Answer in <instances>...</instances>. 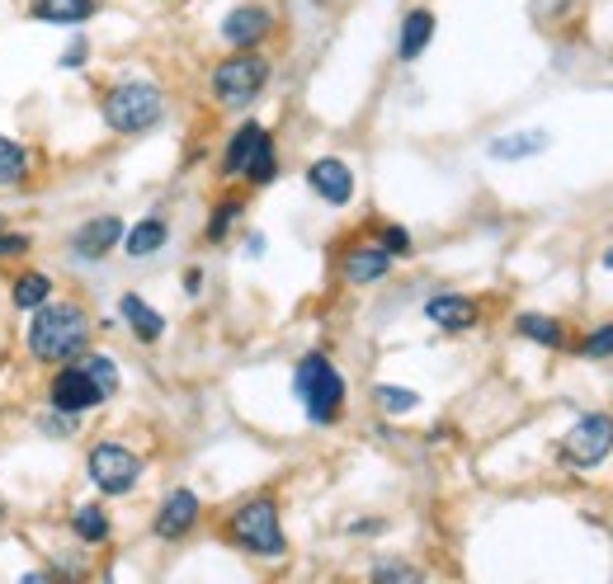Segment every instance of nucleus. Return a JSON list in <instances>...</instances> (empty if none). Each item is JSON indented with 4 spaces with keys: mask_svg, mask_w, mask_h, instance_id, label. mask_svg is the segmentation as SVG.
I'll use <instances>...</instances> for the list:
<instances>
[{
    "mask_svg": "<svg viewBox=\"0 0 613 584\" xmlns=\"http://www.w3.org/2000/svg\"><path fill=\"white\" fill-rule=\"evenodd\" d=\"M71 533L81 537V542H90V547H100V542L109 537V514H105L100 505H76V514H71Z\"/></svg>",
    "mask_w": 613,
    "mask_h": 584,
    "instance_id": "412c9836",
    "label": "nucleus"
},
{
    "mask_svg": "<svg viewBox=\"0 0 613 584\" xmlns=\"http://www.w3.org/2000/svg\"><path fill=\"white\" fill-rule=\"evenodd\" d=\"M613 453V415H581L562 438V457L576 467H600Z\"/></svg>",
    "mask_w": 613,
    "mask_h": 584,
    "instance_id": "0eeeda50",
    "label": "nucleus"
},
{
    "mask_svg": "<svg viewBox=\"0 0 613 584\" xmlns=\"http://www.w3.org/2000/svg\"><path fill=\"white\" fill-rule=\"evenodd\" d=\"M392 269V255L383 246H359L345 255V278L349 284H378V278Z\"/></svg>",
    "mask_w": 613,
    "mask_h": 584,
    "instance_id": "2eb2a0df",
    "label": "nucleus"
},
{
    "mask_svg": "<svg viewBox=\"0 0 613 584\" xmlns=\"http://www.w3.org/2000/svg\"><path fill=\"white\" fill-rule=\"evenodd\" d=\"M24 175H29V151L10 142V137H0V185H19Z\"/></svg>",
    "mask_w": 613,
    "mask_h": 584,
    "instance_id": "5701e85b",
    "label": "nucleus"
},
{
    "mask_svg": "<svg viewBox=\"0 0 613 584\" xmlns=\"http://www.w3.org/2000/svg\"><path fill=\"white\" fill-rule=\"evenodd\" d=\"M373 580H421V571L402 566V561H383V566H373Z\"/></svg>",
    "mask_w": 613,
    "mask_h": 584,
    "instance_id": "c756f323",
    "label": "nucleus"
},
{
    "mask_svg": "<svg viewBox=\"0 0 613 584\" xmlns=\"http://www.w3.org/2000/svg\"><path fill=\"white\" fill-rule=\"evenodd\" d=\"M425 316L434 320V326L439 330H472L477 326V301L472 297H458V293H444V297H429L425 301Z\"/></svg>",
    "mask_w": 613,
    "mask_h": 584,
    "instance_id": "f8f14e48",
    "label": "nucleus"
},
{
    "mask_svg": "<svg viewBox=\"0 0 613 584\" xmlns=\"http://www.w3.org/2000/svg\"><path fill=\"white\" fill-rule=\"evenodd\" d=\"M231 542L246 547L255 556H284V528H279V509L274 499H246L241 509L231 514Z\"/></svg>",
    "mask_w": 613,
    "mask_h": 584,
    "instance_id": "20e7f679",
    "label": "nucleus"
},
{
    "mask_svg": "<svg viewBox=\"0 0 613 584\" xmlns=\"http://www.w3.org/2000/svg\"><path fill=\"white\" fill-rule=\"evenodd\" d=\"M547 151V132H510L491 142V156L496 160H524V156H538Z\"/></svg>",
    "mask_w": 613,
    "mask_h": 584,
    "instance_id": "aec40b11",
    "label": "nucleus"
},
{
    "mask_svg": "<svg viewBox=\"0 0 613 584\" xmlns=\"http://www.w3.org/2000/svg\"><path fill=\"white\" fill-rule=\"evenodd\" d=\"M118 316H123L128 326H132V335H137V339H147V345H156V339L166 335V316L156 311V307H147L142 297H132V293H128L123 301H118Z\"/></svg>",
    "mask_w": 613,
    "mask_h": 584,
    "instance_id": "4468645a",
    "label": "nucleus"
},
{
    "mask_svg": "<svg viewBox=\"0 0 613 584\" xmlns=\"http://www.w3.org/2000/svg\"><path fill=\"white\" fill-rule=\"evenodd\" d=\"M161 113H166V99L151 80H123V86H113L105 95V123L113 132H123V137L156 128L161 123Z\"/></svg>",
    "mask_w": 613,
    "mask_h": 584,
    "instance_id": "f03ea898",
    "label": "nucleus"
},
{
    "mask_svg": "<svg viewBox=\"0 0 613 584\" xmlns=\"http://www.w3.org/2000/svg\"><path fill=\"white\" fill-rule=\"evenodd\" d=\"M265 80H269L265 57H231V62H223L212 71V95H217V105L241 109L265 90Z\"/></svg>",
    "mask_w": 613,
    "mask_h": 584,
    "instance_id": "39448f33",
    "label": "nucleus"
},
{
    "mask_svg": "<svg viewBox=\"0 0 613 584\" xmlns=\"http://www.w3.org/2000/svg\"><path fill=\"white\" fill-rule=\"evenodd\" d=\"M581 358H613V326H600L581 339Z\"/></svg>",
    "mask_w": 613,
    "mask_h": 584,
    "instance_id": "cd10ccee",
    "label": "nucleus"
},
{
    "mask_svg": "<svg viewBox=\"0 0 613 584\" xmlns=\"http://www.w3.org/2000/svg\"><path fill=\"white\" fill-rule=\"evenodd\" d=\"M161 246H166V221H161V217L137 221V227L123 236V250H128L132 259H147V255H156Z\"/></svg>",
    "mask_w": 613,
    "mask_h": 584,
    "instance_id": "a211bd4d",
    "label": "nucleus"
},
{
    "mask_svg": "<svg viewBox=\"0 0 613 584\" xmlns=\"http://www.w3.org/2000/svg\"><path fill=\"white\" fill-rule=\"evenodd\" d=\"M434 38V14L429 10H411L406 14V24H402V62H411V57H421L425 52V43Z\"/></svg>",
    "mask_w": 613,
    "mask_h": 584,
    "instance_id": "6ab92c4d",
    "label": "nucleus"
},
{
    "mask_svg": "<svg viewBox=\"0 0 613 584\" xmlns=\"http://www.w3.org/2000/svg\"><path fill=\"white\" fill-rule=\"evenodd\" d=\"M383 250H387V255H411L406 227H387V231H383Z\"/></svg>",
    "mask_w": 613,
    "mask_h": 584,
    "instance_id": "7c9ffc66",
    "label": "nucleus"
},
{
    "mask_svg": "<svg viewBox=\"0 0 613 584\" xmlns=\"http://www.w3.org/2000/svg\"><path fill=\"white\" fill-rule=\"evenodd\" d=\"M520 335L538 339V345H562V326L552 316H538V311H524L520 316Z\"/></svg>",
    "mask_w": 613,
    "mask_h": 584,
    "instance_id": "b1692460",
    "label": "nucleus"
},
{
    "mask_svg": "<svg viewBox=\"0 0 613 584\" xmlns=\"http://www.w3.org/2000/svg\"><path fill=\"white\" fill-rule=\"evenodd\" d=\"M373 396H378V406H383L387 415H411L415 406H421V396H415L411 387H378Z\"/></svg>",
    "mask_w": 613,
    "mask_h": 584,
    "instance_id": "a878e982",
    "label": "nucleus"
},
{
    "mask_svg": "<svg viewBox=\"0 0 613 584\" xmlns=\"http://www.w3.org/2000/svg\"><path fill=\"white\" fill-rule=\"evenodd\" d=\"M0 514H6V509H0Z\"/></svg>",
    "mask_w": 613,
    "mask_h": 584,
    "instance_id": "f704fd0d",
    "label": "nucleus"
},
{
    "mask_svg": "<svg viewBox=\"0 0 613 584\" xmlns=\"http://www.w3.org/2000/svg\"><path fill=\"white\" fill-rule=\"evenodd\" d=\"M236 217H241V204H236V198H227V204L217 208V212H212V221H208V240H223V236H227V227H231Z\"/></svg>",
    "mask_w": 613,
    "mask_h": 584,
    "instance_id": "c85d7f7f",
    "label": "nucleus"
},
{
    "mask_svg": "<svg viewBox=\"0 0 613 584\" xmlns=\"http://www.w3.org/2000/svg\"><path fill=\"white\" fill-rule=\"evenodd\" d=\"M29 14L43 24H86L95 14V0H33Z\"/></svg>",
    "mask_w": 613,
    "mask_h": 584,
    "instance_id": "f3484780",
    "label": "nucleus"
},
{
    "mask_svg": "<svg viewBox=\"0 0 613 584\" xmlns=\"http://www.w3.org/2000/svg\"><path fill=\"white\" fill-rule=\"evenodd\" d=\"M265 128L260 123H246V128H236V137L227 142V156H223V175H246V166H250V156L260 151V142H265Z\"/></svg>",
    "mask_w": 613,
    "mask_h": 584,
    "instance_id": "dca6fc26",
    "label": "nucleus"
},
{
    "mask_svg": "<svg viewBox=\"0 0 613 584\" xmlns=\"http://www.w3.org/2000/svg\"><path fill=\"white\" fill-rule=\"evenodd\" d=\"M48 297H52V284H48L43 274H19L14 278V307L19 311H38Z\"/></svg>",
    "mask_w": 613,
    "mask_h": 584,
    "instance_id": "4be33fe9",
    "label": "nucleus"
},
{
    "mask_svg": "<svg viewBox=\"0 0 613 584\" xmlns=\"http://www.w3.org/2000/svg\"><path fill=\"white\" fill-rule=\"evenodd\" d=\"M76 255L81 259H105L113 246H123V221L118 217H95V221H86L81 231H76Z\"/></svg>",
    "mask_w": 613,
    "mask_h": 584,
    "instance_id": "9b49d317",
    "label": "nucleus"
},
{
    "mask_svg": "<svg viewBox=\"0 0 613 584\" xmlns=\"http://www.w3.org/2000/svg\"><path fill=\"white\" fill-rule=\"evenodd\" d=\"M86 472L105 495H128L137 486V476H142V462H137L123 443H95L86 457Z\"/></svg>",
    "mask_w": 613,
    "mask_h": 584,
    "instance_id": "423d86ee",
    "label": "nucleus"
},
{
    "mask_svg": "<svg viewBox=\"0 0 613 584\" xmlns=\"http://www.w3.org/2000/svg\"><path fill=\"white\" fill-rule=\"evenodd\" d=\"M62 62H67V67H81V62H86V43H71Z\"/></svg>",
    "mask_w": 613,
    "mask_h": 584,
    "instance_id": "473e14b6",
    "label": "nucleus"
},
{
    "mask_svg": "<svg viewBox=\"0 0 613 584\" xmlns=\"http://www.w3.org/2000/svg\"><path fill=\"white\" fill-rule=\"evenodd\" d=\"M29 250V236H14V231H0V255H24Z\"/></svg>",
    "mask_w": 613,
    "mask_h": 584,
    "instance_id": "2f4dec72",
    "label": "nucleus"
},
{
    "mask_svg": "<svg viewBox=\"0 0 613 584\" xmlns=\"http://www.w3.org/2000/svg\"><path fill=\"white\" fill-rule=\"evenodd\" d=\"M274 175H279V166H274V142L265 137V142H260V151L250 156V166H246V179H250V185H269Z\"/></svg>",
    "mask_w": 613,
    "mask_h": 584,
    "instance_id": "bb28decb",
    "label": "nucleus"
},
{
    "mask_svg": "<svg viewBox=\"0 0 613 584\" xmlns=\"http://www.w3.org/2000/svg\"><path fill=\"white\" fill-rule=\"evenodd\" d=\"M90 339V320L76 301H43L29 326V354L43 358V364H62V358H76Z\"/></svg>",
    "mask_w": 613,
    "mask_h": 584,
    "instance_id": "f257e3e1",
    "label": "nucleus"
},
{
    "mask_svg": "<svg viewBox=\"0 0 613 584\" xmlns=\"http://www.w3.org/2000/svg\"><path fill=\"white\" fill-rule=\"evenodd\" d=\"M265 33H269V10H260V6H241L223 19V38L231 48H250V43H260Z\"/></svg>",
    "mask_w": 613,
    "mask_h": 584,
    "instance_id": "ddd939ff",
    "label": "nucleus"
},
{
    "mask_svg": "<svg viewBox=\"0 0 613 584\" xmlns=\"http://www.w3.org/2000/svg\"><path fill=\"white\" fill-rule=\"evenodd\" d=\"M293 392H298L307 419H316V425H330V419L340 415V406H345V377L335 373V364L322 358V354H307L298 364Z\"/></svg>",
    "mask_w": 613,
    "mask_h": 584,
    "instance_id": "7ed1b4c3",
    "label": "nucleus"
},
{
    "mask_svg": "<svg viewBox=\"0 0 613 584\" xmlns=\"http://www.w3.org/2000/svg\"><path fill=\"white\" fill-rule=\"evenodd\" d=\"M48 396H52V410H67V415L95 410V406L105 400V392L95 387V377H90L81 364H67L62 373H57L52 387H48Z\"/></svg>",
    "mask_w": 613,
    "mask_h": 584,
    "instance_id": "6e6552de",
    "label": "nucleus"
},
{
    "mask_svg": "<svg viewBox=\"0 0 613 584\" xmlns=\"http://www.w3.org/2000/svg\"><path fill=\"white\" fill-rule=\"evenodd\" d=\"M604 265H609V269H613V250H609V255H604Z\"/></svg>",
    "mask_w": 613,
    "mask_h": 584,
    "instance_id": "72a5a7b5",
    "label": "nucleus"
},
{
    "mask_svg": "<svg viewBox=\"0 0 613 584\" xmlns=\"http://www.w3.org/2000/svg\"><path fill=\"white\" fill-rule=\"evenodd\" d=\"M307 179H312V189L322 194L326 204H335V208H345L349 198H354V175H349L345 160H335V156L316 160V166L307 170Z\"/></svg>",
    "mask_w": 613,
    "mask_h": 584,
    "instance_id": "9d476101",
    "label": "nucleus"
},
{
    "mask_svg": "<svg viewBox=\"0 0 613 584\" xmlns=\"http://www.w3.org/2000/svg\"><path fill=\"white\" fill-rule=\"evenodd\" d=\"M194 523H199V495H194V491H170L161 514H156V537L175 542V537H185Z\"/></svg>",
    "mask_w": 613,
    "mask_h": 584,
    "instance_id": "1a4fd4ad",
    "label": "nucleus"
},
{
    "mask_svg": "<svg viewBox=\"0 0 613 584\" xmlns=\"http://www.w3.org/2000/svg\"><path fill=\"white\" fill-rule=\"evenodd\" d=\"M90 377H95V387L105 392V400L118 392V368H113V358L109 354H86V364H81Z\"/></svg>",
    "mask_w": 613,
    "mask_h": 584,
    "instance_id": "393cba45",
    "label": "nucleus"
}]
</instances>
